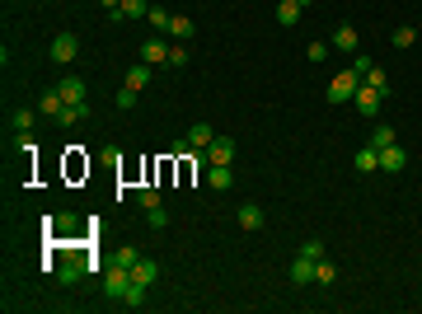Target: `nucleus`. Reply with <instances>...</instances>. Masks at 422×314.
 Masks as SVG:
<instances>
[{"instance_id": "f257e3e1", "label": "nucleus", "mask_w": 422, "mask_h": 314, "mask_svg": "<svg viewBox=\"0 0 422 314\" xmlns=\"http://www.w3.org/2000/svg\"><path fill=\"white\" fill-rule=\"evenodd\" d=\"M357 89H362V76H357V71L347 66V71H338V76L329 80V104H347V99L357 94Z\"/></svg>"}, {"instance_id": "f03ea898", "label": "nucleus", "mask_w": 422, "mask_h": 314, "mask_svg": "<svg viewBox=\"0 0 422 314\" xmlns=\"http://www.w3.org/2000/svg\"><path fill=\"white\" fill-rule=\"evenodd\" d=\"M132 282H136V277H132V267H122V262H108V272H104V291L113 295V300H122Z\"/></svg>"}, {"instance_id": "7ed1b4c3", "label": "nucleus", "mask_w": 422, "mask_h": 314, "mask_svg": "<svg viewBox=\"0 0 422 314\" xmlns=\"http://www.w3.org/2000/svg\"><path fill=\"white\" fill-rule=\"evenodd\" d=\"M76 56H80V38H76V33H56V38H52V61H56V66H71Z\"/></svg>"}, {"instance_id": "20e7f679", "label": "nucleus", "mask_w": 422, "mask_h": 314, "mask_svg": "<svg viewBox=\"0 0 422 314\" xmlns=\"http://www.w3.org/2000/svg\"><path fill=\"white\" fill-rule=\"evenodd\" d=\"M352 104L362 108V113H366V117H375V113H380V104H385V89H370L366 80H362V89H357V94H352Z\"/></svg>"}, {"instance_id": "39448f33", "label": "nucleus", "mask_w": 422, "mask_h": 314, "mask_svg": "<svg viewBox=\"0 0 422 314\" xmlns=\"http://www.w3.org/2000/svg\"><path fill=\"white\" fill-rule=\"evenodd\" d=\"M329 43H333L338 52H347V56H352V52H362V33H357L352 24H338V28H333V38H329Z\"/></svg>"}, {"instance_id": "423d86ee", "label": "nucleus", "mask_w": 422, "mask_h": 314, "mask_svg": "<svg viewBox=\"0 0 422 314\" xmlns=\"http://www.w3.org/2000/svg\"><path fill=\"white\" fill-rule=\"evenodd\" d=\"M291 287H310L315 282V258H305V254H296V262H291Z\"/></svg>"}, {"instance_id": "0eeeda50", "label": "nucleus", "mask_w": 422, "mask_h": 314, "mask_svg": "<svg viewBox=\"0 0 422 314\" xmlns=\"http://www.w3.org/2000/svg\"><path fill=\"white\" fill-rule=\"evenodd\" d=\"M207 159L211 164H235V141H230V136H216L207 146Z\"/></svg>"}, {"instance_id": "6e6552de", "label": "nucleus", "mask_w": 422, "mask_h": 314, "mask_svg": "<svg viewBox=\"0 0 422 314\" xmlns=\"http://www.w3.org/2000/svg\"><path fill=\"white\" fill-rule=\"evenodd\" d=\"M141 61H146V66H169V47H164V38L141 43Z\"/></svg>"}, {"instance_id": "1a4fd4ad", "label": "nucleus", "mask_w": 422, "mask_h": 314, "mask_svg": "<svg viewBox=\"0 0 422 314\" xmlns=\"http://www.w3.org/2000/svg\"><path fill=\"white\" fill-rule=\"evenodd\" d=\"M380 169H385V174H403V169H408V150L385 146V150H380Z\"/></svg>"}, {"instance_id": "9d476101", "label": "nucleus", "mask_w": 422, "mask_h": 314, "mask_svg": "<svg viewBox=\"0 0 422 314\" xmlns=\"http://www.w3.org/2000/svg\"><path fill=\"white\" fill-rule=\"evenodd\" d=\"M207 183L216 188V192H225V188L235 183V169H230V164H207Z\"/></svg>"}, {"instance_id": "9b49d317", "label": "nucleus", "mask_w": 422, "mask_h": 314, "mask_svg": "<svg viewBox=\"0 0 422 314\" xmlns=\"http://www.w3.org/2000/svg\"><path fill=\"white\" fill-rule=\"evenodd\" d=\"M300 10H305L300 0H277V24H282V28H296V24H300Z\"/></svg>"}, {"instance_id": "f8f14e48", "label": "nucleus", "mask_w": 422, "mask_h": 314, "mask_svg": "<svg viewBox=\"0 0 422 314\" xmlns=\"http://www.w3.org/2000/svg\"><path fill=\"white\" fill-rule=\"evenodd\" d=\"M151 76H155V66H146V61H136L132 71H127V80H122V85H127V89H136V94H141V89L151 85Z\"/></svg>"}, {"instance_id": "ddd939ff", "label": "nucleus", "mask_w": 422, "mask_h": 314, "mask_svg": "<svg viewBox=\"0 0 422 314\" xmlns=\"http://www.w3.org/2000/svg\"><path fill=\"white\" fill-rule=\"evenodd\" d=\"M151 14V0H122V10H113V19L122 24V19H146Z\"/></svg>"}, {"instance_id": "4468645a", "label": "nucleus", "mask_w": 422, "mask_h": 314, "mask_svg": "<svg viewBox=\"0 0 422 314\" xmlns=\"http://www.w3.org/2000/svg\"><path fill=\"white\" fill-rule=\"evenodd\" d=\"M239 230H263V207H258V202H244V207H239Z\"/></svg>"}, {"instance_id": "2eb2a0df", "label": "nucleus", "mask_w": 422, "mask_h": 314, "mask_svg": "<svg viewBox=\"0 0 422 314\" xmlns=\"http://www.w3.org/2000/svg\"><path fill=\"white\" fill-rule=\"evenodd\" d=\"M56 89H61V99H66V104H85V80H80V76H66Z\"/></svg>"}, {"instance_id": "dca6fc26", "label": "nucleus", "mask_w": 422, "mask_h": 314, "mask_svg": "<svg viewBox=\"0 0 422 314\" xmlns=\"http://www.w3.org/2000/svg\"><path fill=\"white\" fill-rule=\"evenodd\" d=\"M132 277L141 282V287H155V277H159V262H151V258H136Z\"/></svg>"}, {"instance_id": "f3484780", "label": "nucleus", "mask_w": 422, "mask_h": 314, "mask_svg": "<svg viewBox=\"0 0 422 314\" xmlns=\"http://www.w3.org/2000/svg\"><path fill=\"white\" fill-rule=\"evenodd\" d=\"M211 141H216V131H211L207 122H197V127H188V146H192V150H207Z\"/></svg>"}, {"instance_id": "a211bd4d", "label": "nucleus", "mask_w": 422, "mask_h": 314, "mask_svg": "<svg viewBox=\"0 0 422 314\" xmlns=\"http://www.w3.org/2000/svg\"><path fill=\"white\" fill-rule=\"evenodd\" d=\"M352 164H357V174H375V169H380V150H375V146H366V150H357V159H352Z\"/></svg>"}, {"instance_id": "6ab92c4d", "label": "nucleus", "mask_w": 422, "mask_h": 314, "mask_svg": "<svg viewBox=\"0 0 422 314\" xmlns=\"http://www.w3.org/2000/svg\"><path fill=\"white\" fill-rule=\"evenodd\" d=\"M38 113H47V117H61V113H66V99H61V89H47V94H43V104H38Z\"/></svg>"}, {"instance_id": "aec40b11", "label": "nucleus", "mask_w": 422, "mask_h": 314, "mask_svg": "<svg viewBox=\"0 0 422 314\" xmlns=\"http://www.w3.org/2000/svg\"><path fill=\"white\" fill-rule=\"evenodd\" d=\"M85 267H89V262L71 258V262H66V267H56V282H61V287H76V282H80V272H85Z\"/></svg>"}, {"instance_id": "412c9836", "label": "nucleus", "mask_w": 422, "mask_h": 314, "mask_svg": "<svg viewBox=\"0 0 422 314\" xmlns=\"http://www.w3.org/2000/svg\"><path fill=\"white\" fill-rule=\"evenodd\" d=\"M370 146H375V150L395 146V127H390V122H375V131H370Z\"/></svg>"}, {"instance_id": "4be33fe9", "label": "nucleus", "mask_w": 422, "mask_h": 314, "mask_svg": "<svg viewBox=\"0 0 422 314\" xmlns=\"http://www.w3.org/2000/svg\"><path fill=\"white\" fill-rule=\"evenodd\" d=\"M390 43H395V47H413V43H418V28H413V24H399L395 33H390Z\"/></svg>"}, {"instance_id": "5701e85b", "label": "nucleus", "mask_w": 422, "mask_h": 314, "mask_svg": "<svg viewBox=\"0 0 422 314\" xmlns=\"http://www.w3.org/2000/svg\"><path fill=\"white\" fill-rule=\"evenodd\" d=\"M146 291H151V287L132 282V287H127V295H122V305H127V310H141V305H146Z\"/></svg>"}, {"instance_id": "b1692460", "label": "nucleus", "mask_w": 422, "mask_h": 314, "mask_svg": "<svg viewBox=\"0 0 422 314\" xmlns=\"http://www.w3.org/2000/svg\"><path fill=\"white\" fill-rule=\"evenodd\" d=\"M315 282H319V287H333V282H338V267L319 258V262H315Z\"/></svg>"}, {"instance_id": "393cba45", "label": "nucleus", "mask_w": 422, "mask_h": 314, "mask_svg": "<svg viewBox=\"0 0 422 314\" xmlns=\"http://www.w3.org/2000/svg\"><path fill=\"white\" fill-rule=\"evenodd\" d=\"M146 19H151V24H155L159 33H169V24H174V14H169L164 5H151V14H146Z\"/></svg>"}, {"instance_id": "a878e982", "label": "nucleus", "mask_w": 422, "mask_h": 314, "mask_svg": "<svg viewBox=\"0 0 422 314\" xmlns=\"http://www.w3.org/2000/svg\"><path fill=\"white\" fill-rule=\"evenodd\" d=\"M85 113H89V108H85V104H66V113H61L56 122H61V127H76V122H80V117H85Z\"/></svg>"}, {"instance_id": "bb28decb", "label": "nucleus", "mask_w": 422, "mask_h": 314, "mask_svg": "<svg viewBox=\"0 0 422 314\" xmlns=\"http://www.w3.org/2000/svg\"><path fill=\"white\" fill-rule=\"evenodd\" d=\"M362 80H366L370 89H385V94H390V80H385V71H380V66H370V71H366Z\"/></svg>"}, {"instance_id": "cd10ccee", "label": "nucleus", "mask_w": 422, "mask_h": 314, "mask_svg": "<svg viewBox=\"0 0 422 314\" xmlns=\"http://www.w3.org/2000/svg\"><path fill=\"white\" fill-rule=\"evenodd\" d=\"M146 225H151V230H164V225H169V211H164V207H151V211H146Z\"/></svg>"}, {"instance_id": "c85d7f7f", "label": "nucleus", "mask_w": 422, "mask_h": 314, "mask_svg": "<svg viewBox=\"0 0 422 314\" xmlns=\"http://www.w3.org/2000/svg\"><path fill=\"white\" fill-rule=\"evenodd\" d=\"M169 33H174V38H192V19H188V14H174Z\"/></svg>"}, {"instance_id": "c756f323", "label": "nucleus", "mask_w": 422, "mask_h": 314, "mask_svg": "<svg viewBox=\"0 0 422 314\" xmlns=\"http://www.w3.org/2000/svg\"><path fill=\"white\" fill-rule=\"evenodd\" d=\"M136 202L151 211V207H159V188H136Z\"/></svg>"}, {"instance_id": "7c9ffc66", "label": "nucleus", "mask_w": 422, "mask_h": 314, "mask_svg": "<svg viewBox=\"0 0 422 314\" xmlns=\"http://www.w3.org/2000/svg\"><path fill=\"white\" fill-rule=\"evenodd\" d=\"M300 254H305V258H324V239H315V235H310V239H305V244H300Z\"/></svg>"}, {"instance_id": "2f4dec72", "label": "nucleus", "mask_w": 422, "mask_h": 314, "mask_svg": "<svg viewBox=\"0 0 422 314\" xmlns=\"http://www.w3.org/2000/svg\"><path fill=\"white\" fill-rule=\"evenodd\" d=\"M33 122H38V113H28V108L14 113V131H33Z\"/></svg>"}, {"instance_id": "473e14b6", "label": "nucleus", "mask_w": 422, "mask_h": 314, "mask_svg": "<svg viewBox=\"0 0 422 314\" xmlns=\"http://www.w3.org/2000/svg\"><path fill=\"white\" fill-rule=\"evenodd\" d=\"M136 258H141V254H136L132 244H122V249H118V258H113V262H122V267H136Z\"/></svg>"}, {"instance_id": "72a5a7b5", "label": "nucleus", "mask_w": 422, "mask_h": 314, "mask_svg": "<svg viewBox=\"0 0 422 314\" xmlns=\"http://www.w3.org/2000/svg\"><path fill=\"white\" fill-rule=\"evenodd\" d=\"M370 66H375V61H370L366 52H352V71H357V76H366Z\"/></svg>"}, {"instance_id": "f704fd0d", "label": "nucleus", "mask_w": 422, "mask_h": 314, "mask_svg": "<svg viewBox=\"0 0 422 314\" xmlns=\"http://www.w3.org/2000/svg\"><path fill=\"white\" fill-rule=\"evenodd\" d=\"M169 66L184 71V66H188V47H169Z\"/></svg>"}, {"instance_id": "c9c22d12", "label": "nucleus", "mask_w": 422, "mask_h": 314, "mask_svg": "<svg viewBox=\"0 0 422 314\" xmlns=\"http://www.w3.org/2000/svg\"><path fill=\"white\" fill-rule=\"evenodd\" d=\"M136 104V89H127V85H122V89H118V108H132Z\"/></svg>"}, {"instance_id": "e433bc0d", "label": "nucleus", "mask_w": 422, "mask_h": 314, "mask_svg": "<svg viewBox=\"0 0 422 314\" xmlns=\"http://www.w3.org/2000/svg\"><path fill=\"white\" fill-rule=\"evenodd\" d=\"M329 56V43H310V61H324Z\"/></svg>"}, {"instance_id": "4c0bfd02", "label": "nucleus", "mask_w": 422, "mask_h": 314, "mask_svg": "<svg viewBox=\"0 0 422 314\" xmlns=\"http://www.w3.org/2000/svg\"><path fill=\"white\" fill-rule=\"evenodd\" d=\"M99 5H104L108 14H113V10H122V0H99Z\"/></svg>"}]
</instances>
